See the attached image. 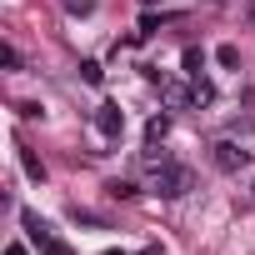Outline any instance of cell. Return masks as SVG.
Returning <instances> with one entry per match:
<instances>
[{
    "mask_svg": "<svg viewBox=\"0 0 255 255\" xmlns=\"http://www.w3.org/2000/svg\"><path fill=\"white\" fill-rule=\"evenodd\" d=\"M110 195H120V200H130V195H140V190H135L130 180H115V185H110Z\"/></svg>",
    "mask_w": 255,
    "mask_h": 255,
    "instance_id": "cell-14",
    "label": "cell"
},
{
    "mask_svg": "<svg viewBox=\"0 0 255 255\" xmlns=\"http://www.w3.org/2000/svg\"><path fill=\"white\" fill-rule=\"evenodd\" d=\"M5 255H25V245H10V250H5Z\"/></svg>",
    "mask_w": 255,
    "mask_h": 255,
    "instance_id": "cell-16",
    "label": "cell"
},
{
    "mask_svg": "<svg viewBox=\"0 0 255 255\" xmlns=\"http://www.w3.org/2000/svg\"><path fill=\"white\" fill-rule=\"evenodd\" d=\"M65 10H70V15H90V10H95V0H65Z\"/></svg>",
    "mask_w": 255,
    "mask_h": 255,
    "instance_id": "cell-13",
    "label": "cell"
},
{
    "mask_svg": "<svg viewBox=\"0 0 255 255\" xmlns=\"http://www.w3.org/2000/svg\"><path fill=\"white\" fill-rule=\"evenodd\" d=\"M15 150H20V170H25L35 185H45V165H40V155H35V150H25V145H15Z\"/></svg>",
    "mask_w": 255,
    "mask_h": 255,
    "instance_id": "cell-5",
    "label": "cell"
},
{
    "mask_svg": "<svg viewBox=\"0 0 255 255\" xmlns=\"http://www.w3.org/2000/svg\"><path fill=\"white\" fill-rule=\"evenodd\" d=\"M95 130H100L105 140H120V135H125V115H120V105H100V110H95Z\"/></svg>",
    "mask_w": 255,
    "mask_h": 255,
    "instance_id": "cell-3",
    "label": "cell"
},
{
    "mask_svg": "<svg viewBox=\"0 0 255 255\" xmlns=\"http://www.w3.org/2000/svg\"><path fill=\"white\" fill-rule=\"evenodd\" d=\"M190 100H195V105H210V100H215V85H210V80L200 75V80L190 85Z\"/></svg>",
    "mask_w": 255,
    "mask_h": 255,
    "instance_id": "cell-9",
    "label": "cell"
},
{
    "mask_svg": "<svg viewBox=\"0 0 255 255\" xmlns=\"http://www.w3.org/2000/svg\"><path fill=\"white\" fill-rule=\"evenodd\" d=\"M215 60H220V65H240V50H235V45H220Z\"/></svg>",
    "mask_w": 255,
    "mask_h": 255,
    "instance_id": "cell-12",
    "label": "cell"
},
{
    "mask_svg": "<svg viewBox=\"0 0 255 255\" xmlns=\"http://www.w3.org/2000/svg\"><path fill=\"white\" fill-rule=\"evenodd\" d=\"M200 70H205V50H195V45H190V50H185V75H190V80H200Z\"/></svg>",
    "mask_w": 255,
    "mask_h": 255,
    "instance_id": "cell-8",
    "label": "cell"
},
{
    "mask_svg": "<svg viewBox=\"0 0 255 255\" xmlns=\"http://www.w3.org/2000/svg\"><path fill=\"white\" fill-rule=\"evenodd\" d=\"M160 90H165V105H170V110H185V105H195V100H190V90H185V85H175V80H165Z\"/></svg>",
    "mask_w": 255,
    "mask_h": 255,
    "instance_id": "cell-6",
    "label": "cell"
},
{
    "mask_svg": "<svg viewBox=\"0 0 255 255\" xmlns=\"http://www.w3.org/2000/svg\"><path fill=\"white\" fill-rule=\"evenodd\" d=\"M165 135H170V115H155V120L145 125V145H160Z\"/></svg>",
    "mask_w": 255,
    "mask_h": 255,
    "instance_id": "cell-7",
    "label": "cell"
},
{
    "mask_svg": "<svg viewBox=\"0 0 255 255\" xmlns=\"http://www.w3.org/2000/svg\"><path fill=\"white\" fill-rule=\"evenodd\" d=\"M0 60H5V70H20V50H15V45L0 50Z\"/></svg>",
    "mask_w": 255,
    "mask_h": 255,
    "instance_id": "cell-15",
    "label": "cell"
},
{
    "mask_svg": "<svg viewBox=\"0 0 255 255\" xmlns=\"http://www.w3.org/2000/svg\"><path fill=\"white\" fill-rule=\"evenodd\" d=\"M140 160H145V170H165V165H170V160H165V150H155V145H150Z\"/></svg>",
    "mask_w": 255,
    "mask_h": 255,
    "instance_id": "cell-10",
    "label": "cell"
},
{
    "mask_svg": "<svg viewBox=\"0 0 255 255\" xmlns=\"http://www.w3.org/2000/svg\"><path fill=\"white\" fill-rule=\"evenodd\" d=\"M250 205H255V180H250Z\"/></svg>",
    "mask_w": 255,
    "mask_h": 255,
    "instance_id": "cell-18",
    "label": "cell"
},
{
    "mask_svg": "<svg viewBox=\"0 0 255 255\" xmlns=\"http://www.w3.org/2000/svg\"><path fill=\"white\" fill-rule=\"evenodd\" d=\"M40 255H75V250H70V245L55 235V240H45V245H40Z\"/></svg>",
    "mask_w": 255,
    "mask_h": 255,
    "instance_id": "cell-11",
    "label": "cell"
},
{
    "mask_svg": "<svg viewBox=\"0 0 255 255\" xmlns=\"http://www.w3.org/2000/svg\"><path fill=\"white\" fill-rule=\"evenodd\" d=\"M20 225H25V235H30V245L40 250L45 240H55V230H50V220H40L35 210H20Z\"/></svg>",
    "mask_w": 255,
    "mask_h": 255,
    "instance_id": "cell-4",
    "label": "cell"
},
{
    "mask_svg": "<svg viewBox=\"0 0 255 255\" xmlns=\"http://www.w3.org/2000/svg\"><path fill=\"white\" fill-rule=\"evenodd\" d=\"M190 185H195V175H190L185 165H165V170H155V195H160V200H180Z\"/></svg>",
    "mask_w": 255,
    "mask_h": 255,
    "instance_id": "cell-1",
    "label": "cell"
},
{
    "mask_svg": "<svg viewBox=\"0 0 255 255\" xmlns=\"http://www.w3.org/2000/svg\"><path fill=\"white\" fill-rule=\"evenodd\" d=\"M210 160H215V170L240 175V170H245V160H250V150H240L235 140H215V145H210Z\"/></svg>",
    "mask_w": 255,
    "mask_h": 255,
    "instance_id": "cell-2",
    "label": "cell"
},
{
    "mask_svg": "<svg viewBox=\"0 0 255 255\" xmlns=\"http://www.w3.org/2000/svg\"><path fill=\"white\" fill-rule=\"evenodd\" d=\"M250 25H255V0H250Z\"/></svg>",
    "mask_w": 255,
    "mask_h": 255,
    "instance_id": "cell-17",
    "label": "cell"
},
{
    "mask_svg": "<svg viewBox=\"0 0 255 255\" xmlns=\"http://www.w3.org/2000/svg\"><path fill=\"white\" fill-rule=\"evenodd\" d=\"M105 255H125V250H105Z\"/></svg>",
    "mask_w": 255,
    "mask_h": 255,
    "instance_id": "cell-19",
    "label": "cell"
},
{
    "mask_svg": "<svg viewBox=\"0 0 255 255\" xmlns=\"http://www.w3.org/2000/svg\"><path fill=\"white\" fill-rule=\"evenodd\" d=\"M145 5H150V0H145Z\"/></svg>",
    "mask_w": 255,
    "mask_h": 255,
    "instance_id": "cell-20",
    "label": "cell"
}]
</instances>
